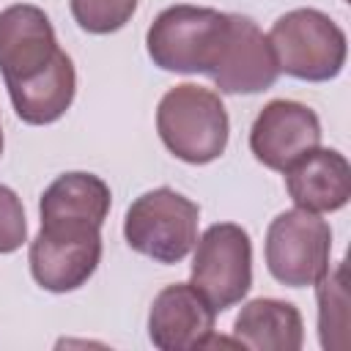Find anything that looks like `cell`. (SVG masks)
<instances>
[{
	"label": "cell",
	"instance_id": "cell-12",
	"mask_svg": "<svg viewBox=\"0 0 351 351\" xmlns=\"http://www.w3.org/2000/svg\"><path fill=\"white\" fill-rule=\"evenodd\" d=\"M282 173L285 189L296 208L326 214L340 211L351 197V167L348 159L335 148L318 145Z\"/></svg>",
	"mask_w": 351,
	"mask_h": 351
},
{
	"label": "cell",
	"instance_id": "cell-5",
	"mask_svg": "<svg viewBox=\"0 0 351 351\" xmlns=\"http://www.w3.org/2000/svg\"><path fill=\"white\" fill-rule=\"evenodd\" d=\"M189 285L217 310L239 304L252 288V241L236 222H217L195 241Z\"/></svg>",
	"mask_w": 351,
	"mask_h": 351
},
{
	"label": "cell",
	"instance_id": "cell-1",
	"mask_svg": "<svg viewBox=\"0 0 351 351\" xmlns=\"http://www.w3.org/2000/svg\"><path fill=\"white\" fill-rule=\"evenodd\" d=\"M156 132L165 148L189 165H208L228 148V112L219 93L203 85H176L156 107Z\"/></svg>",
	"mask_w": 351,
	"mask_h": 351
},
{
	"label": "cell",
	"instance_id": "cell-11",
	"mask_svg": "<svg viewBox=\"0 0 351 351\" xmlns=\"http://www.w3.org/2000/svg\"><path fill=\"white\" fill-rule=\"evenodd\" d=\"M214 318L217 310L189 282H173L154 296L148 337L159 351L206 348L214 337Z\"/></svg>",
	"mask_w": 351,
	"mask_h": 351
},
{
	"label": "cell",
	"instance_id": "cell-13",
	"mask_svg": "<svg viewBox=\"0 0 351 351\" xmlns=\"http://www.w3.org/2000/svg\"><path fill=\"white\" fill-rule=\"evenodd\" d=\"M14 112L30 123V126H47L55 123L58 118L66 115V110L74 101V90H77V74H74V63L71 58L60 49L55 55V60L33 80L25 82H14L5 85Z\"/></svg>",
	"mask_w": 351,
	"mask_h": 351
},
{
	"label": "cell",
	"instance_id": "cell-10",
	"mask_svg": "<svg viewBox=\"0 0 351 351\" xmlns=\"http://www.w3.org/2000/svg\"><path fill=\"white\" fill-rule=\"evenodd\" d=\"M60 52L49 16L30 3L0 11V74L5 85L38 77Z\"/></svg>",
	"mask_w": 351,
	"mask_h": 351
},
{
	"label": "cell",
	"instance_id": "cell-19",
	"mask_svg": "<svg viewBox=\"0 0 351 351\" xmlns=\"http://www.w3.org/2000/svg\"><path fill=\"white\" fill-rule=\"evenodd\" d=\"M0 154H3V129H0Z\"/></svg>",
	"mask_w": 351,
	"mask_h": 351
},
{
	"label": "cell",
	"instance_id": "cell-2",
	"mask_svg": "<svg viewBox=\"0 0 351 351\" xmlns=\"http://www.w3.org/2000/svg\"><path fill=\"white\" fill-rule=\"evenodd\" d=\"M269 44L277 69L307 82L335 80L348 55L343 27L318 8H293L282 14L269 30Z\"/></svg>",
	"mask_w": 351,
	"mask_h": 351
},
{
	"label": "cell",
	"instance_id": "cell-6",
	"mask_svg": "<svg viewBox=\"0 0 351 351\" xmlns=\"http://www.w3.org/2000/svg\"><path fill=\"white\" fill-rule=\"evenodd\" d=\"M329 255L332 228L318 214L291 208L271 219L266 230V269L277 282L288 288L315 285L329 269Z\"/></svg>",
	"mask_w": 351,
	"mask_h": 351
},
{
	"label": "cell",
	"instance_id": "cell-16",
	"mask_svg": "<svg viewBox=\"0 0 351 351\" xmlns=\"http://www.w3.org/2000/svg\"><path fill=\"white\" fill-rule=\"evenodd\" d=\"M318 288V335L321 346L346 348L348 346V291H346V266L337 263L332 271L315 282Z\"/></svg>",
	"mask_w": 351,
	"mask_h": 351
},
{
	"label": "cell",
	"instance_id": "cell-14",
	"mask_svg": "<svg viewBox=\"0 0 351 351\" xmlns=\"http://www.w3.org/2000/svg\"><path fill=\"white\" fill-rule=\"evenodd\" d=\"M233 340L255 351H299L304 343L302 315L282 299H252L233 321Z\"/></svg>",
	"mask_w": 351,
	"mask_h": 351
},
{
	"label": "cell",
	"instance_id": "cell-3",
	"mask_svg": "<svg viewBox=\"0 0 351 351\" xmlns=\"http://www.w3.org/2000/svg\"><path fill=\"white\" fill-rule=\"evenodd\" d=\"M228 14L203 5H170L148 27L145 47L154 66L176 74H208L217 63Z\"/></svg>",
	"mask_w": 351,
	"mask_h": 351
},
{
	"label": "cell",
	"instance_id": "cell-15",
	"mask_svg": "<svg viewBox=\"0 0 351 351\" xmlns=\"http://www.w3.org/2000/svg\"><path fill=\"white\" fill-rule=\"evenodd\" d=\"M110 186L93 173H63L41 195V222H85L101 228L110 211Z\"/></svg>",
	"mask_w": 351,
	"mask_h": 351
},
{
	"label": "cell",
	"instance_id": "cell-18",
	"mask_svg": "<svg viewBox=\"0 0 351 351\" xmlns=\"http://www.w3.org/2000/svg\"><path fill=\"white\" fill-rule=\"evenodd\" d=\"M27 241V222L19 195L0 184V255L16 252Z\"/></svg>",
	"mask_w": 351,
	"mask_h": 351
},
{
	"label": "cell",
	"instance_id": "cell-17",
	"mask_svg": "<svg viewBox=\"0 0 351 351\" xmlns=\"http://www.w3.org/2000/svg\"><path fill=\"white\" fill-rule=\"evenodd\" d=\"M69 3L74 22L85 33H96V36L121 30L137 8V0H69Z\"/></svg>",
	"mask_w": 351,
	"mask_h": 351
},
{
	"label": "cell",
	"instance_id": "cell-4",
	"mask_svg": "<svg viewBox=\"0 0 351 351\" xmlns=\"http://www.w3.org/2000/svg\"><path fill=\"white\" fill-rule=\"evenodd\" d=\"M200 206L170 186L143 192L126 211V244L156 263L184 261L197 241Z\"/></svg>",
	"mask_w": 351,
	"mask_h": 351
},
{
	"label": "cell",
	"instance_id": "cell-7",
	"mask_svg": "<svg viewBox=\"0 0 351 351\" xmlns=\"http://www.w3.org/2000/svg\"><path fill=\"white\" fill-rule=\"evenodd\" d=\"M27 261L33 280L44 291H77L101 261V228L85 222H41Z\"/></svg>",
	"mask_w": 351,
	"mask_h": 351
},
{
	"label": "cell",
	"instance_id": "cell-9",
	"mask_svg": "<svg viewBox=\"0 0 351 351\" xmlns=\"http://www.w3.org/2000/svg\"><path fill=\"white\" fill-rule=\"evenodd\" d=\"M321 145V121L318 115L291 99L269 101L252 129H250V151L269 170H288L296 159Z\"/></svg>",
	"mask_w": 351,
	"mask_h": 351
},
{
	"label": "cell",
	"instance_id": "cell-8",
	"mask_svg": "<svg viewBox=\"0 0 351 351\" xmlns=\"http://www.w3.org/2000/svg\"><path fill=\"white\" fill-rule=\"evenodd\" d=\"M208 77L222 93L269 90L280 77L269 36L250 16L228 14V33Z\"/></svg>",
	"mask_w": 351,
	"mask_h": 351
}]
</instances>
